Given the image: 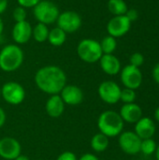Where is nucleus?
Wrapping results in <instances>:
<instances>
[{
    "label": "nucleus",
    "instance_id": "obj_15",
    "mask_svg": "<svg viewBox=\"0 0 159 160\" xmlns=\"http://www.w3.org/2000/svg\"><path fill=\"white\" fill-rule=\"evenodd\" d=\"M119 114L124 122L129 124H136L142 117V111L138 104L133 102L124 104L121 107Z\"/></svg>",
    "mask_w": 159,
    "mask_h": 160
},
{
    "label": "nucleus",
    "instance_id": "obj_33",
    "mask_svg": "<svg viewBox=\"0 0 159 160\" xmlns=\"http://www.w3.org/2000/svg\"><path fill=\"white\" fill-rule=\"evenodd\" d=\"M7 120V114L5 112V111L0 107V128L5 125Z\"/></svg>",
    "mask_w": 159,
    "mask_h": 160
},
{
    "label": "nucleus",
    "instance_id": "obj_18",
    "mask_svg": "<svg viewBox=\"0 0 159 160\" xmlns=\"http://www.w3.org/2000/svg\"><path fill=\"white\" fill-rule=\"evenodd\" d=\"M98 62L103 72L110 76L117 75L121 71V62L113 53L103 54Z\"/></svg>",
    "mask_w": 159,
    "mask_h": 160
},
{
    "label": "nucleus",
    "instance_id": "obj_22",
    "mask_svg": "<svg viewBox=\"0 0 159 160\" xmlns=\"http://www.w3.org/2000/svg\"><path fill=\"white\" fill-rule=\"evenodd\" d=\"M108 9L112 14H113V16H120L126 15L128 7L125 0H109Z\"/></svg>",
    "mask_w": 159,
    "mask_h": 160
},
{
    "label": "nucleus",
    "instance_id": "obj_39",
    "mask_svg": "<svg viewBox=\"0 0 159 160\" xmlns=\"http://www.w3.org/2000/svg\"><path fill=\"white\" fill-rule=\"evenodd\" d=\"M1 98H2V97H1V87H0V100H1Z\"/></svg>",
    "mask_w": 159,
    "mask_h": 160
},
{
    "label": "nucleus",
    "instance_id": "obj_5",
    "mask_svg": "<svg viewBox=\"0 0 159 160\" xmlns=\"http://www.w3.org/2000/svg\"><path fill=\"white\" fill-rule=\"evenodd\" d=\"M33 14L37 22L49 25L56 22V20L60 14V9L57 5L53 3V1L41 0L33 8Z\"/></svg>",
    "mask_w": 159,
    "mask_h": 160
},
{
    "label": "nucleus",
    "instance_id": "obj_11",
    "mask_svg": "<svg viewBox=\"0 0 159 160\" xmlns=\"http://www.w3.org/2000/svg\"><path fill=\"white\" fill-rule=\"evenodd\" d=\"M131 23L126 15L113 16L107 23V32L115 38H121L130 30Z\"/></svg>",
    "mask_w": 159,
    "mask_h": 160
},
{
    "label": "nucleus",
    "instance_id": "obj_40",
    "mask_svg": "<svg viewBox=\"0 0 159 160\" xmlns=\"http://www.w3.org/2000/svg\"><path fill=\"white\" fill-rule=\"evenodd\" d=\"M50 1H54V0H50Z\"/></svg>",
    "mask_w": 159,
    "mask_h": 160
},
{
    "label": "nucleus",
    "instance_id": "obj_38",
    "mask_svg": "<svg viewBox=\"0 0 159 160\" xmlns=\"http://www.w3.org/2000/svg\"><path fill=\"white\" fill-rule=\"evenodd\" d=\"M156 157H157V160H159V145L157 147L156 150Z\"/></svg>",
    "mask_w": 159,
    "mask_h": 160
},
{
    "label": "nucleus",
    "instance_id": "obj_34",
    "mask_svg": "<svg viewBox=\"0 0 159 160\" xmlns=\"http://www.w3.org/2000/svg\"><path fill=\"white\" fill-rule=\"evenodd\" d=\"M7 5H8V0H0V15L6 11Z\"/></svg>",
    "mask_w": 159,
    "mask_h": 160
},
{
    "label": "nucleus",
    "instance_id": "obj_2",
    "mask_svg": "<svg viewBox=\"0 0 159 160\" xmlns=\"http://www.w3.org/2000/svg\"><path fill=\"white\" fill-rule=\"evenodd\" d=\"M24 54L17 44H7L0 51V69L4 72H13L21 68Z\"/></svg>",
    "mask_w": 159,
    "mask_h": 160
},
{
    "label": "nucleus",
    "instance_id": "obj_24",
    "mask_svg": "<svg viewBox=\"0 0 159 160\" xmlns=\"http://www.w3.org/2000/svg\"><path fill=\"white\" fill-rule=\"evenodd\" d=\"M157 143L153 139H146L142 140L141 143V152H142L146 156L153 155L157 150Z\"/></svg>",
    "mask_w": 159,
    "mask_h": 160
},
{
    "label": "nucleus",
    "instance_id": "obj_37",
    "mask_svg": "<svg viewBox=\"0 0 159 160\" xmlns=\"http://www.w3.org/2000/svg\"><path fill=\"white\" fill-rule=\"evenodd\" d=\"M155 117H156V120L159 123V107L156 110V112H155Z\"/></svg>",
    "mask_w": 159,
    "mask_h": 160
},
{
    "label": "nucleus",
    "instance_id": "obj_25",
    "mask_svg": "<svg viewBox=\"0 0 159 160\" xmlns=\"http://www.w3.org/2000/svg\"><path fill=\"white\" fill-rule=\"evenodd\" d=\"M136 99V93L135 90L129 89V88H125L121 90V95H120V100L123 101L125 104L128 103H133Z\"/></svg>",
    "mask_w": 159,
    "mask_h": 160
},
{
    "label": "nucleus",
    "instance_id": "obj_23",
    "mask_svg": "<svg viewBox=\"0 0 159 160\" xmlns=\"http://www.w3.org/2000/svg\"><path fill=\"white\" fill-rule=\"evenodd\" d=\"M99 43H100V47H101L103 54H112L113 52L117 48L116 38L110 36V35L103 38L102 40Z\"/></svg>",
    "mask_w": 159,
    "mask_h": 160
},
{
    "label": "nucleus",
    "instance_id": "obj_20",
    "mask_svg": "<svg viewBox=\"0 0 159 160\" xmlns=\"http://www.w3.org/2000/svg\"><path fill=\"white\" fill-rule=\"evenodd\" d=\"M109 143H110L109 138L100 132L95 134L90 141V145H91L92 150L97 153L104 152L108 148Z\"/></svg>",
    "mask_w": 159,
    "mask_h": 160
},
{
    "label": "nucleus",
    "instance_id": "obj_32",
    "mask_svg": "<svg viewBox=\"0 0 159 160\" xmlns=\"http://www.w3.org/2000/svg\"><path fill=\"white\" fill-rule=\"evenodd\" d=\"M153 78L157 82V83L159 84V63H157L155 66V68L153 69Z\"/></svg>",
    "mask_w": 159,
    "mask_h": 160
},
{
    "label": "nucleus",
    "instance_id": "obj_35",
    "mask_svg": "<svg viewBox=\"0 0 159 160\" xmlns=\"http://www.w3.org/2000/svg\"><path fill=\"white\" fill-rule=\"evenodd\" d=\"M14 160H30V158L27 157V156H25V155H20V156H18Z\"/></svg>",
    "mask_w": 159,
    "mask_h": 160
},
{
    "label": "nucleus",
    "instance_id": "obj_28",
    "mask_svg": "<svg viewBox=\"0 0 159 160\" xmlns=\"http://www.w3.org/2000/svg\"><path fill=\"white\" fill-rule=\"evenodd\" d=\"M56 160H78V158L73 152L65 151L57 157Z\"/></svg>",
    "mask_w": 159,
    "mask_h": 160
},
{
    "label": "nucleus",
    "instance_id": "obj_26",
    "mask_svg": "<svg viewBox=\"0 0 159 160\" xmlns=\"http://www.w3.org/2000/svg\"><path fill=\"white\" fill-rule=\"evenodd\" d=\"M26 17H27V12H26V8L18 6L13 9L12 12V18L15 21V22H22V21H26Z\"/></svg>",
    "mask_w": 159,
    "mask_h": 160
},
{
    "label": "nucleus",
    "instance_id": "obj_30",
    "mask_svg": "<svg viewBox=\"0 0 159 160\" xmlns=\"http://www.w3.org/2000/svg\"><path fill=\"white\" fill-rule=\"evenodd\" d=\"M126 16L128 18V20L132 22H135L138 18H139V12L134 9V8H131V9H127V13H126Z\"/></svg>",
    "mask_w": 159,
    "mask_h": 160
},
{
    "label": "nucleus",
    "instance_id": "obj_31",
    "mask_svg": "<svg viewBox=\"0 0 159 160\" xmlns=\"http://www.w3.org/2000/svg\"><path fill=\"white\" fill-rule=\"evenodd\" d=\"M78 160H99L98 158L94 155V154H91V153H85L83 154L80 158H78Z\"/></svg>",
    "mask_w": 159,
    "mask_h": 160
},
{
    "label": "nucleus",
    "instance_id": "obj_36",
    "mask_svg": "<svg viewBox=\"0 0 159 160\" xmlns=\"http://www.w3.org/2000/svg\"><path fill=\"white\" fill-rule=\"evenodd\" d=\"M3 31H4V22H3V20H2V18L0 16V36L2 35Z\"/></svg>",
    "mask_w": 159,
    "mask_h": 160
},
{
    "label": "nucleus",
    "instance_id": "obj_7",
    "mask_svg": "<svg viewBox=\"0 0 159 160\" xmlns=\"http://www.w3.org/2000/svg\"><path fill=\"white\" fill-rule=\"evenodd\" d=\"M56 26L64 30L67 34H71L78 31L82 25V16L73 10H66L60 12L57 20Z\"/></svg>",
    "mask_w": 159,
    "mask_h": 160
},
{
    "label": "nucleus",
    "instance_id": "obj_4",
    "mask_svg": "<svg viewBox=\"0 0 159 160\" xmlns=\"http://www.w3.org/2000/svg\"><path fill=\"white\" fill-rule=\"evenodd\" d=\"M77 54L82 61L94 64L99 61L103 52L99 41L93 38H83L78 43Z\"/></svg>",
    "mask_w": 159,
    "mask_h": 160
},
{
    "label": "nucleus",
    "instance_id": "obj_29",
    "mask_svg": "<svg viewBox=\"0 0 159 160\" xmlns=\"http://www.w3.org/2000/svg\"><path fill=\"white\" fill-rule=\"evenodd\" d=\"M41 0H17L19 6L24 8H34L36 5H37Z\"/></svg>",
    "mask_w": 159,
    "mask_h": 160
},
{
    "label": "nucleus",
    "instance_id": "obj_6",
    "mask_svg": "<svg viewBox=\"0 0 159 160\" xmlns=\"http://www.w3.org/2000/svg\"><path fill=\"white\" fill-rule=\"evenodd\" d=\"M1 97L7 104L17 106L23 102L25 90L23 86L17 82H7L1 87Z\"/></svg>",
    "mask_w": 159,
    "mask_h": 160
},
{
    "label": "nucleus",
    "instance_id": "obj_16",
    "mask_svg": "<svg viewBox=\"0 0 159 160\" xmlns=\"http://www.w3.org/2000/svg\"><path fill=\"white\" fill-rule=\"evenodd\" d=\"M66 104L61 98L60 95H52L50 96L45 104L46 113L52 118H59L63 115L65 112Z\"/></svg>",
    "mask_w": 159,
    "mask_h": 160
},
{
    "label": "nucleus",
    "instance_id": "obj_12",
    "mask_svg": "<svg viewBox=\"0 0 159 160\" xmlns=\"http://www.w3.org/2000/svg\"><path fill=\"white\" fill-rule=\"evenodd\" d=\"M22 154V145L13 137L0 139V158L5 160H14Z\"/></svg>",
    "mask_w": 159,
    "mask_h": 160
},
{
    "label": "nucleus",
    "instance_id": "obj_14",
    "mask_svg": "<svg viewBox=\"0 0 159 160\" xmlns=\"http://www.w3.org/2000/svg\"><path fill=\"white\" fill-rule=\"evenodd\" d=\"M32 29L33 27L27 21L15 22L11 31L12 39L17 45L27 43L32 38Z\"/></svg>",
    "mask_w": 159,
    "mask_h": 160
},
{
    "label": "nucleus",
    "instance_id": "obj_9",
    "mask_svg": "<svg viewBox=\"0 0 159 160\" xmlns=\"http://www.w3.org/2000/svg\"><path fill=\"white\" fill-rule=\"evenodd\" d=\"M121 82L126 88L132 90L138 89L142 82V73L140 68H136L132 65L126 66L121 69Z\"/></svg>",
    "mask_w": 159,
    "mask_h": 160
},
{
    "label": "nucleus",
    "instance_id": "obj_13",
    "mask_svg": "<svg viewBox=\"0 0 159 160\" xmlns=\"http://www.w3.org/2000/svg\"><path fill=\"white\" fill-rule=\"evenodd\" d=\"M60 97L64 103L68 106H77L83 101V92L82 90L74 84H66L65 87L60 92Z\"/></svg>",
    "mask_w": 159,
    "mask_h": 160
},
{
    "label": "nucleus",
    "instance_id": "obj_1",
    "mask_svg": "<svg viewBox=\"0 0 159 160\" xmlns=\"http://www.w3.org/2000/svg\"><path fill=\"white\" fill-rule=\"evenodd\" d=\"M34 81L41 92L50 96L58 95L67 84V75L60 67L49 65L36 72Z\"/></svg>",
    "mask_w": 159,
    "mask_h": 160
},
{
    "label": "nucleus",
    "instance_id": "obj_10",
    "mask_svg": "<svg viewBox=\"0 0 159 160\" xmlns=\"http://www.w3.org/2000/svg\"><path fill=\"white\" fill-rule=\"evenodd\" d=\"M118 143L123 152L127 155H137L141 151L142 140L132 131H125L119 135Z\"/></svg>",
    "mask_w": 159,
    "mask_h": 160
},
{
    "label": "nucleus",
    "instance_id": "obj_21",
    "mask_svg": "<svg viewBox=\"0 0 159 160\" xmlns=\"http://www.w3.org/2000/svg\"><path fill=\"white\" fill-rule=\"evenodd\" d=\"M49 32L50 30L48 28V25L41 22H37L32 29V38L37 42L42 43L48 40Z\"/></svg>",
    "mask_w": 159,
    "mask_h": 160
},
{
    "label": "nucleus",
    "instance_id": "obj_3",
    "mask_svg": "<svg viewBox=\"0 0 159 160\" xmlns=\"http://www.w3.org/2000/svg\"><path fill=\"white\" fill-rule=\"evenodd\" d=\"M124 123L118 112L114 111H105L98 116L97 128L100 133L108 138H113L123 132Z\"/></svg>",
    "mask_w": 159,
    "mask_h": 160
},
{
    "label": "nucleus",
    "instance_id": "obj_17",
    "mask_svg": "<svg viewBox=\"0 0 159 160\" xmlns=\"http://www.w3.org/2000/svg\"><path fill=\"white\" fill-rule=\"evenodd\" d=\"M135 133L141 140L152 139L156 133V125L149 117H142L135 124Z\"/></svg>",
    "mask_w": 159,
    "mask_h": 160
},
{
    "label": "nucleus",
    "instance_id": "obj_8",
    "mask_svg": "<svg viewBox=\"0 0 159 160\" xmlns=\"http://www.w3.org/2000/svg\"><path fill=\"white\" fill-rule=\"evenodd\" d=\"M121 90L122 89L115 82L104 81L99 84L97 88V93L103 102L112 105L120 101Z\"/></svg>",
    "mask_w": 159,
    "mask_h": 160
},
{
    "label": "nucleus",
    "instance_id": "obj_19",
    "mask_svg": "<svg viewBox=\"0 0 159 160\" xmlns=\"http://www.w3.org/2000/svg\"><path fill=\"white\" fill-rule=\"evenodd\" d=\"M66 40H67V33L61 28H59L58 26H55L50 30L48 36V41L51 45L54 47H60L66 42Z\"/></svg>",
    "mask_w": 159,
    "mask_h": 160
},
{
    "label": "nucleus",
    "instance_id": "obj_27",
    "mask_svg": "<svg viewBox=\"0 0 159 160\" xmlns=\"http://www.w3.org/2000/svg\"><path fill=\"white\" fill-rule=\"evenodd\" d=\"M144 62V57L141 52H134L130 58H129V65H132L136 68H140L141 66H142Z\"/></svg>",
    "mask_w": 159,
    "mask_h": 160
}]
</instances>
